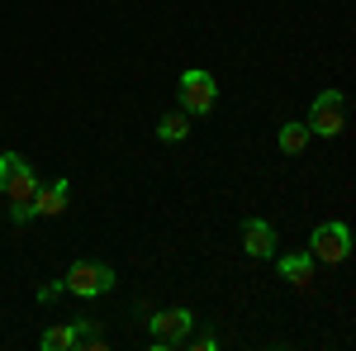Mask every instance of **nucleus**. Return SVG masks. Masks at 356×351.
Listing matches in <instances>:
<instances>
[{
  "mask_svg": "<svg viewBox=\"0 0 356 351\" xmlns=\"http://www.w3.org/2000/svg\"><path fill=\"white\" fill-rule=\"evenodd\" d=\"M147 323H152V347L171 351V347H181V342H191L195 313L191 309H162V313H152Z\"/></svg>",
  "mask_w": 356,
  "mask_h": 351,
  "instance_id": "nucleus-4",
  "label": "nucleus"
},
{
  "mask_svg": "<svg viewBox=\"0 0 356 351\" xmlns=\"http://www.w3.org/2000/svg\"><path fill=\"white\" fill-rule=\"evenodd\" d=\"M72 347H81V351H100V347H105V332H100V323H90V318L72 323Z\"/></svg>",
  "mask_w": 356,
  "mask_h": 351,
  "instance_id": "nucleus-11",
  "label": "nucleus"
},
{
  "mask_svg": "<svg viewBox=\"0 0 356 351\" xmlns=\"http://www.w3.org/2000/svg\"><path fill=\"white\" fill-rule=\"evenodd\" d=\"M72 295L81 299H100L105 290H114V270L100 266V261H72V270H67V280H62Z\"/></svg>",
  "mask_w": 356,
  "mask_h": 351,
  "instance_id": "nucleus-5",
  "label": "nucleus"
},
{
  "mask_svg": "<svg viewBox=\"0 0 356 351\" xmlns=\"http://www.w3.org/2000/svg\"><path fill=\"white\" fill-rule=\"evenodd\" d=\"M157 138H162V142H186V138H191V119H186V114H176V109H171V114H162Z\"/></svg>",
  "mask_w": 356,
  "mask_h": 351,
  "instance_id": "nucleus-12",
  "label": "nucleus"
},
{
  "mask_svg": "<svg viewBox=\"0 0 356 351\" xmlns=\"http://www.w3.org/2000/svg\"><path fill=\"white\" fill-rule=\"evenodd\" d=\"M43 351H72V327H48L43 332Z\"/></svg>",
  "mask_w": 356,
  "mask_h": 351,
  "instance_id": "nucleus-13",
  "label": "nucleus"
},
{
  "mask_svg": "<svg viewBox=\"0 0 356 351\" xmlns=\"http://www.w3.org/2000/svg\"><path fill=\"white\" fill-rule=\"evenodd\" d=\"M214 100H219V85H214L209 72H186L181 76V109L186 114H209Z\"/></svg>",
  "mask_w": 356,
  "mask_h": 351,
  "instance_id": "nucleus-6",
  "label": "nucleus"
},
{
  "mask_svg": "<svg viewBox=\"0 0 356 351\" xmlns=\"http://www.w3.org/2000/svg\"><path fill=\"white\" fill-rule=\"evenodd\" d=\"M0 190H5V199H10V218L15 223H29V199H33V190H38V176H33V166L19 157V152H5L0 157Z\"/></svg>",
  "mask_w": 356,
  "mask_h": 351,
  "instance_id": "nucleus-1",
  "label": "nucleus"
},
{
  "mask_svg": "<svg viewBox=\"0 0 356 351\" xmlns=\"http://www.w3.org/2000/svg\"><path fill=\"white\" fill-rule=\"evenodd\" d=\"M243 252L252 256V261L275 256V228L266 223V218H247L243 223Z\"/></svg>",
  "mask_w": 356,
  "mask_h": 351,
  "instance_id": "nucleus-7",
  "label": "nucleus"
},
{
  "mask_svg": "<svg viewBox=\"0 0 356 351\" xmlns=\"http://www.w3.org/2000/svg\"><path fill=\"white\" fill-rule=\"evenodd\" d=\"M347 252H352V233H347V223H318L314 228V238H309V256L314 261H323V266H342L347 261Z\"/></svg>",
  "mask_w": 356,
  "mask_h": 351,
  "instance_id": "nucleus-2",
  "label": "nucleus"
},
{
  "mask_svg": "<svg viewBox=\"0 0 356 351\" xmlns=\"http://www.w3.org/2000/svg\"><path fill=\"white\" fill-rule=\"evenodd\" d=\"M309 124H300V119H290V124H285V129H280V152H285V157H300L304 147H309Z\"/></svg>",
  "mask_w": 356,
  "mask_h": 351,
  "instance_id": "nucleus-10",
  "label": "nucleus"
},
{
  "mask_svg": "<svg viewBox=\"0 0 356 351\" xmlns=\"http://www.w3.org/2000/svg\"><path fill=\"white\" fill-rule=\"evenodd\" d=\"M314 266H318V261H314V256H309V252H290V256H280V275H285V280H290V285H314Z\"/></svg>",
  "mask_w": 356,
  "mask_h": 351,
  "instance_id": "nucleus-9",
  "label": "nucleus"
},
{
  "mask_svg": "<svg viewBox=\"0 0 356 351\" xmlns=\"http://www.w3.org/2000/svg\"><path fill=\"white\" fill-rule=\"evenodd\" d=\"M342 129H347V95H342V90H323V95L309 105V133L337 138Z\"/></svg>",
  "mask_w": 356,
  "mask_h": 351,
  "instance_id": "nucleus-3",
  "label": "nucleus"
},
{
  "mask_svg": "<svg viewBox=\"0 0 356 351\" xmlns=\"http://www.w3.org/2000/svg\"><path fill=\"white\" fill-rule=\"evenodd\" d=\"M24 209H29V223H33V218H57L62 209H67V181L38 186V190H33V199H29Z\"/></svg>",
  "mask_w": 356,
  "mask_h": 351,
  "instance_id": "nucleus-8",
  "label": "nucleus"
}]
</instances>
